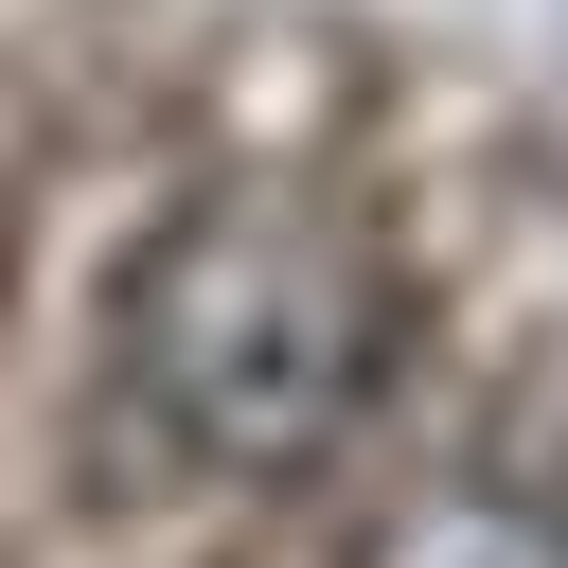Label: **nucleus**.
<instances>
[{
  "label": "nucleus",
  "mask_w": 568,
  "mask_h": 568,
  "mask_svg": "<svg viewBox=\"0 0 568 568\" xmlns=\"http://www.w3.org/2000/svg\"><path fill=\"white\" fill-rule=\"evenodd\" d=\"M390 373V284L320 195H195L124 266V408L213 479H302Z\"/></svg>",
  "instance_id": "f257e3e1"
},
{
  "label": "nucleus",
  "mask_w": 568,
  "mask_h": 568,
  "mask_svg": "<svg viewBox=\"0 0 568 568\" xmlns=\"http://www.w3.org/2000/svg\"><path fill=\"white\" fill-rule=\"evenodd\" d=\"M355 568H568V515L532 479H426L355 532Z\"/></svg>",
  "instance_id": "f03ea898"
}]
</instances>
